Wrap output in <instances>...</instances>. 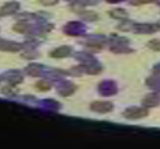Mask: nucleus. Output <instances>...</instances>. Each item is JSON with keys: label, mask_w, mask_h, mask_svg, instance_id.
Here are the masks:
<instances>
[{"label": "nucleus", "mask_w": 160, "mask_h": 149, "mask_svg": "<svg viewBox=\"0 0 160 149\" xmlns=\"http://www.w3.org/2000/svg\"><path fill=\"white\" fill-rule=\"evenodd\" d=\"M148 116V111L145 108H139V107H131L128 110H125L124 117L131 120H136V118H142V117H146Z\"/></svg>", "instance_id": "nucleus-1"}, {"label": "nucleus", "mask_w": 160, "mask_h": 149, "mask_svg": "<svg viewBox=\"0 0 160 149\" xmlns=\"http://www.w3.org/2000/svg\"><path fill=\"white\" fill-rule=\"evenodd\" d=\"M91 110L96 111V113H110L111 110H112V104H111L110 101H94L93 104L90 105Z\"/></svg>", "instance_id": "nucleus-2"}, {"label": "nucleus", "mask_w": 160, "mask_h": 149, "mask_svg": "<svg viewBox=\"0 0 160 149\" xmlns=\"http://www.w3.org/2000/svg\"><path fill=\"white\" fill-rule=\"evenodd\" d=\"M20 8V4L17 2H10L6 3L2 8H0V16H8V14H14L17 13Z\"/></svg>", "instance_id": "nucleus-3"}, {"label": "nucleus", "mask_w": 160, "mask_h": 149, "mask_svg": "<svg viewBox=\"0 0 160 149\" xmlns=\"http://www.w3.org/2000/svg\"><path fill=\"white\" fill-rule=\"evenodd\" d=\"M0 49L2 51H10V52H16V51L21 49V45L16 44L11 41H6V39H0Z\"/></svg>", "instance_id": "nucleus-4"}, {"label": "nucleus", "mask_w": 160, "mask_h": 149, "mask_svg": "<svg viewBox=\"0 0 160 149\" xmlns=\"http://www.w3.org/2000/svg\"><path fill=\"white\" fill-rule=\"evenodd\" d=\"M65 31L68 34H70V35H79V34H82L84 31V27L80 23H70V24H68L65 27Z\"/></svg>", "instance_id": "nucleus-5"}, {"label": "nucleus", "mask_w": 160, "mask_h": 149, "mask_svg": "<svg viewBox=\"0 0 160 149\" xmlns=\"http://www.w3.org/2000/svg\"><path fill=\"white\" fill-rule=\"evenodd\" d=\"M117 91V87L114 83L111 82H104L100 85V93L104 94V96H110V94H114Z\"/></svg>", "instance_id": "nucleus-6"}, {"label": "nucleus", "mask_w": 160, "mask_h": 149, "mask_svg": "<svg viewBox=\"0 0 160 149\" xmlns=\"http://www.w3.org/2000/svg\"><path fill=\"white\" fill-rule=\"evenodd\" d=\"M145 107H156L160 104V96L159 94H149L146 99L143 100Z\"/></svg>", "instance_id": "nucleus-7"}, {"label": "nucleus", "mask_w": 160, "mask_h": 149, "mask_svg": "<svg viewBox=\"0 0 160 149\" xmlns=\"http://www.w3.org/2000/svg\"><path fill=\"white\" fill-rule=\"evenodd\" d=\"M70 52H72V48L70 47H61V48H58V49L52 51L51 56H53V58H65V56H68Z\"/></svg>", "instance_id": "nucleus-8"}, {"label": "nucleus", "mask_w": 160, "mask_h": 149, "mask_svg": "<svg viewBox=\"0 0 160 149\" xmlns=\"http://www.w3.org/2000/svg\"><path fill=\"white\" fill-rule=\"evenodd\" d=\"M135 30H136V33H139V34H150L155 31V27L150 24H146V23H142V24L135 25Z\"/></svg>", "instance_id": "nucleus-9"}, {"label": "nucleus", "mask_w": 160, "mask_h": 149, "mask_svg": "<svg viewBox=\"0 0 160 149\" xmlns=\"http://www.w3.org/2000/svg\"><path fill=\"white\" fill-rule=\"evenodd\" d=\"M75 89H76L75 85L66 82V83H63V85L59 87V93H61L62 96H69V94H72L73 91H75Z\"/></svg>", "instance_id": "nucleus-10"}, {"label": "nucleus", "mask_w": 160, "mask_h": 149, "mask_svg": "<svg viewBox=\"0 0 160 149\" xmlns=\"http://www.w3.org/2000/svg\"><path fill=\"white\" fill-rule=\"evenodd\" d=\"M110 16L114 17V18H118V20L128 18V13L124 10V8H114V10L110 11Z\"/></svg>", "instance_id": "nucleus-11"}, {"label": "nucleus", "mask_w": 160, "mask_h": 149, "mask_svg": "<svg viewBox=\"0 0 160 149\" xmlns=\"http://www.w3.org/2000/svg\"><path fill=\"white\" fill-rule=\"evenodd\" d=\"M6 80L10 83H13V85H16V83H20L22 80L21 74H20L18 72H10L6 74Z\"/></svg>", "instance_id": "nucleus-12"}, {"label": "nucleus", "mask_w": 160, "mask_h": 149, "mask_svg": "<svg viewBox=\"0 0 160 149\" xmlns=\"http://www.w3.org/2000/svg\"><path fill=\"white\" fill-rule=\"evenodd\" d=\"M42 72L41 65H31V66L27 68V73L31 74V76H39Z\"/></svg>", "instance_id": "nucleus-13"}, {"label": "nucleus", "mask_w": 160, "mask_h": 149, "mask_svg": "<svg viewBox=\"0 0 160 149\" xmlns=\"http://www.w3.org/2000/svg\"><path fill=\"white\" fill-rule=\"evenodd\" d=\"M111 49H112V52H117V54H127V52H131L129 48L125 47L124 44H119V45H117V47H112Z\"/></svg>", "instance_id": "nucleus-14"}, {"label": "nucleus", "mask_w": 160, "mask_h": 149, "mask_svg": "<svg viewBox=\"0 0 160 149\" xmlns=\"http://www.w3.org/2000/svg\"><path fill=\"white\" fill-rule=\"evenodd\" d=\"M148 85L153 89H159L160 87V77H150L148 80Z\"/></svg>", "instance_id": "nucleus-15"}, {"label": "nucleus", "mask_w": 160, "mask_h": 149, "mask_svg": "<svg viewBox=\"0 0 160 149\" xmlns=\"http://www.w3.org/2000/svg\"><path fill=\"white\" fill-rule=\"evenodd\" d=\"M82 17L84 20H87V21H96V20L98 18V16H97L96 13H91V11H88V13H83Z\"/></svg>", "instance_id": "nucleus-16"}, {"label": "nucleus", "mask_w": 160, "mask_h": 149, "mask_svg": "<svg viewBox=\"0 0 160 149\" xmlns=\"http://www.w3.org/2000/svg\"><path fill=\"white\" fill-rule=\"evenodd\" d=\"M148 47L153 51H160V39H152L148 42Z\"/></svg>", "instance_id": "nucleus-17"}, {"label": "nucleus", "mask_w": 160, "mask_h": 149, "mask_svg": "<svg viewBox=\"0 0 160 149\" xmlns=\"http://www.w3.org/2000/svg\"><path fill=\"white\" fill-rule=\"evenodd\" d=\"M14 30H16V31H20V33H25V31L28 30V25L25 24L24 21H22V23L20 21L18 24H16V25H14Z\"/></svg>", "instance_id": "nucleus-18"}, {"label": "nucleus", "mask_w": 160, "mask_h": 149, "mask_svg": "<svg viewBox=\"0 0 160 149\" xmlns=\"http://www.w3.org/2000/svg\"><path fill=\"white\" fill-rule=\"evenodd\" d=\"M132 28H135V24L131 21H125L124 24L119 25V30H122V31H128V30H132Z\"/></svg>", "instance_id": "nucleus-19"}, {"label": "nucleus", "mask_w": 160, "mask_h": 149, "mask_svg": "<svg viewBox=\"0 0 160 149\" xmlns=\"http://www.w3.org/2000/svg\"><path fill=\"white\" fill-rule=\"evenodd\" d=\"M150 2H153V0H129V3L131 4H146V3H150Z\"/></svg>", "instance_id": "nucleus-20"}, {"label": "nucleus", "mask_w": 160, "mask_h": 149, "mask_svg": "<svg viewBox=\"0 0 160 149\" xmlns=\"http://www.w3.org/2000/svg\"><path fill=\"white\" fill-rule=\"evenodd\" d=\"M39 3L44 6H53L58 3V0H39Z\"/></svg>", "instance_id": "nucleus-21"}, {"label": "nucleus", "mask_w": 160, "mask_h": 149, "mask_svg": "<svg viewBox=\"0 0 160 149\" xmlns=\"http://www.w3.org/2000/svg\"><path fill=\"white\" fill-rule=\"evenodd\" d=\"M22 56H24V58H37L38 54H37L35 51H28V52H25Z\"/></svg>", "instance_id": "nucleus-22"}, {"label": "nucleus", "mask_w": 160, "mask_h": 149, "mask_svg": "<svg viewBox=\"0 0 160 149\" xmlns=\"http://www.w3.org/2000/svg\"><path fill=\"white\" fill-rule=\"evenodd\" d=\"M93 39H90V41H94V39H104V37H91ZM90 45H96L97 48H100L101 47V44L100 42H90Z\"/></svg>", "instance_id": "nucleus-23"}, {"label": "nucleus", "mask_w": 160, "mask_h": 149, "mask_svg": "<svg viewBox=\"0 0 160 149\" xmlns=\"http://www.w3.org/2000/svg\"><path fill=\"white\" fill-rule=\"evenodd\" d=\"M37 86L39 87V90H48V89H49V86H48L47 82H39Z\"/></svg>", "instance_id": "nucleus-24"}, {"label": "nucleus", "mask_w": 160, "mask_h": 149, "mask_svg": "<svg viewBox=\"0 0 160 149\" xmlns=\"http://www.w3.org/2000/svg\"><path fill=\"white\" fill-rule=\"evenodd\" d=\"M82 3L84 6H94V4H97V3H98V0H83Z\"/></svg>", "instance_id": "nucleus-25"}, {"label": "nucleus", "mask_w": 160, "mask_h": 149, "mask_svg": "<svg viewBox=\"0 0 160 149\" xmlns=\"http://www.w3.org/2000/svg\"><path fill=\"white\" fill-rule=\"evenodd\" d=\"M108 3H117V2H122V0H107Z\"/></svg>", "instance_id": "nucleus-26"}, {"label": "nucleus", "mask_w": 160, "mask_h": 149, "mask_svg": "<svg viewBox=\"0 0 160 149\" xmlns=\"http://www.w3.org/2000/svg\"><path fill=\"white\" fill-rule=\"evenodd\" d=\"M155 70H158V72H160V64H159V65H156V68H155Z\"/></svg>", "instance_id": "nucleus-27"}, {"label": "nucleus", "mask_w": 160, "mask_h": 149, "mask_svg": "<svg viewBox=\"0 0 160 149\" xmlns=\"http://www.w3.org/2000/svg\"><path fill=\"white\" fill-rule=\"evenodd\" d=\"M66 2H69V3H75V2H78V0H66Z\"/></svg>", "instance_id": "nucleus-28"}, {"label": "nucleus", "mask_w": 160, "mask_h": 149, "mask_svg": "<svg viewBox=\"0 0 160 149\" xmlns=\"http://www.w3.org/2000/svg\"><path fill=\"white\" fill-rule=\"evenodd\" d=\"M158 28H160V23H159V24H158Z\"/></svg>", "instance_id": "nucleus-29"}, {"label": "nucleus", "mask_w": 160, "mask_h": 149, "mask_svg": "<svg viewBox=\"0 0 160 149\" xmlns=\"http://www.w3.org/2000/svg\"><path fill=\"white\" fill-rule=\"evenodd\" d=\"M158 3H159V4H160V0H158Z\"/></svg>", "instance_id": "nucleus-30"}]
</instances>
